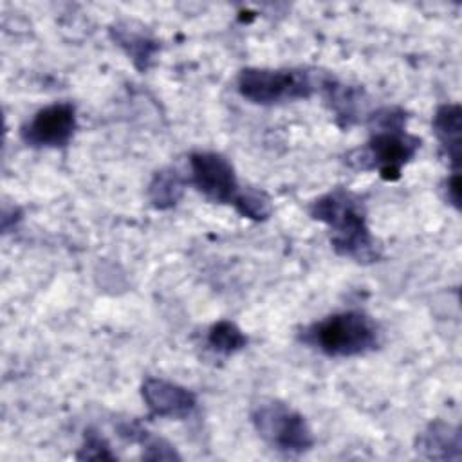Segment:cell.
<instances>
[{
  "label": "cell",
  "mask_w": 462,
  "mask_h": 462,
  "mask_svg": "<svg viewBox=\"0 0 462 462\" xmlns=\"http://www.w3.org/2000/svg\"><path fill=\"white\" fill-rule=\"evenodd\" d=\"M323 97L328 108L334 112L339 126L346 128L357 121V116L365 112V90L359 87L345 85L336 78H325L321 83Z\"/></svg>",
  "instance_id": "obj_10"
},
{
  "label": "cell",
  "mask_w": 462,
  "mask_h": 462,
  "mask_svg": "<svg viewBox=\"0 0 462 462\" xmlns=\"http://www.w3.org/2000/svg\"><path fill=\"white\" fill-rule=\"evenodd\" d=\"M420 137L406 132V112L384 106L370 116V139L365 148L348 155V164L357 170H377L383 180H397L402 168L420 148Z\"/></svg>",
  "instance_id": "obj_2"
},
{
  "label": "cell",
  "mask_w": 462,
  "mask_h": 462,
  "mask_svg": "<svg viewBox=\"0 0 462 462\" xmlns=\"http://www.w3.org/2000/svg\"><path fill=\"white\" fill-rule=\"evenodd\" d=\"M312 74L303 69H258L247 67L238 72L236 88L242 97L254 105H278L283 101L307 99L314 92Z\"/></svg>",
  "instance_id": "obj_5"
},
{
  "label": "cell",
  "mask_w": 462,
  "mask_h": 462,
  "mask_svg": "<svg viewBox=\"0 0 462 462\" xmlns=\"http://www.w3.org/2000/svg\"><path fill=\"white\" fill-rule=\"evenodd\" d=\"M233 208L245 218L254 222H263L273 215L271 197L256 188H240Z\"/></svg>",
  "instance_id": "obj_15"
},
{
  "label": "cell",
  "mask_w": 462,
  "mask_h": 462,
  "mask_svg": "<svg viewBox=\"0 0 462 462\" xmlns=\"http://www.w3.org/2000/svg\"><path fill=\"white\" fill-rule=\"evenodd\" d=\"M76 125V108L72 103H52L40 108L20 128V137L29 146L61 148L72 139Z\"/></svg>",
  "instance_id": "obj_7"
},
{
  "label": "cell",
  "mask_w": 462,
  "mask_h": 462,
  "mask_svg": "<svg viewBox=\"0 0 462 462\" xmlns=\"http://www.w3.org/2000/svg\"><path fill=\"white\" fill-rule=\"evenodd\" d=\"M309 213L330 229L332 249L359 263L377 262L381 247L370 233L363 200L346 188H334L310 202Z\"/></svg>",
  "instance_id": "obj_1"
},
{
  "label": "cell",
  "mask_w": 462,
  "mask_h": 462,
  "mask_svg": "<svg viewBox=\"0 0 462 462\" xmlns=\"http://www.w3.org/2000/svg\"><path fill=\"white\" fill-rule=\"evenodd\" d=\"M462 435L458 426L444 420H433L417 437V453L430 460H458Z\"/></svg>",
  "instance_id": "obj_9"
},
{
  "label": "cell",
  "mask_w": 462,
  "mask_h": 462,
  "mask_svg": "<svg viewBox=\"0 0 462 462\" xmlns=\"http://www.w3.org/2000/svg\"><path fill=\"white\" fill-rule=\"evenodd\" d=\"M78 458L85 460V458H108V460H114L116 455L110 451V446L108 442L92 428L85 430V437H83V446L79 448Z\"/></svg>",
  "instance_id": "obj_16"
},
{
  "label": "cell",
  "mask_w": 462,
  "mask_h": 462,
  "mask_svg": "<svg viewBox=\"0 0 462 462\" xmlns=\"http://www.w3.org/2000/svg\"><path fill=\"white\" fill-rule=\"evenodd\" d=\"M446 197L458 209L460 208V173L453 171L446 180Z\"/></svg>",
  "instance_id": "obj_17"
},
{
  "label": "cell",
  "mask_w": 462,
  "mask_h": 462,
  "mask_svg": "<svg viewBox=\"0 0 462 462\" xmlns=\"http://www.w3.org/2000/svg\"><path fill=\"white\" fill-rule=\"evenodd\" d=\"M189 182L209 202H235L240 186L233 164L217 152H193L189 155Z\"/></svg>",
  "instance_id": "obj_6"
},
{
  "label": "cell",
  "mask_w": 462,
  "mask_h": 462,
  "mask_svg": "<svg viewBox=\"0 0 462 462\" xmlns=\"http://www.w3.org/2000/svg\"><path fill=\"white\" fill-rule=\"evenodd\" d=\"M208 345L215 352L229 356V354H235V352L242 350L247 345V337L233 321L220 319V321H217L209 327Z\"/></svg>",
  "instance_id": "obj_14"
},
{
  "label": "cell",
  "mask_w": 462,
  "mask_h": 462,
  "mask_svg": "<svg viewBox=\"0 0 462 462\" xmlns=\"http://www.w3.org/2000/svg\"><path fill=\"white\" fill-rule=\"evenodd\" d=\"M141 397L152 417L186 419L197 406V395L162 377H146L141 384Z\"/></svg>",
  "instance_id": "obj_8"
},
{
  "label": "cell",
  "mask_w": 462,
  "mask_h": 462,
  "mask_svg": "<svg viewBox=\"0 0 462 462\" xmlns=\"http://www.w3.org/2000/svg\"><path fill=\"white\" fill-rule=\"evenodd\" d=\"M146 193L155 209H170L182 199L184 179L177 170L162 168L153 173Z\"/></svg>",
  "instance_id": "obj_13"
},
{
  "label": "cell",
  "mask_w": 462,
  "mask_h": 462,
  "mask_svg": "<svg viewBox=\"0 0 462 462\" xmlns=\"http://www.w3.org/2000/svg\"><path fill=\"white\" fill-rule=\"evenodd\" d=\"M433 132L449 159L453 171L460 168V150H462V108L458 103H444L435 110Z\"/></svg>",
  "instance_id": "obj_11"
},
{
  "label": "cell",
  "mask_w": 462,
  "mask_h": 462,
  "mask_svg": "<svg viewBox=\"0 0 462 462\" xmlns=\"http://www.w3.org/2000/svg\"><path fill=\"white\" fill-rule=\"evenodd\" d=\"M379 327L363 310H343L300 332V341L328 357H354L377 348Z\"/></svg>",
  "instance_id": "obj_3"
},
{
  "label": "cell",
  "mask_w": 462,
  "mask_h": 462,
  "mask_svg": "<svg viewBox=\"0 0 462 462\" xmlns=\"http://www.w3.org/2000/svg\"><path fill=\"white\" fill-rule=\"evenodd\" d=\"M110 36L141 72L152 65V60L159 51V43L150 34L137 31L128 23H116L110 29Z\"/></svg>",
  "instance_id": "obj_12"
},
{
  "label": "cell",
  "mask_w": 462,
  "mask_h": 462,
  "mask_svg": "<svg viewBox=\"0 0 462 462\" xmlns=\"http://www.w3.org/2000/svg\"><path fill=\"white\" fill-rule=\"evenodd\" d=\"M251 422L260 439L285 455H301L314 446L305 417L278 399H262L251 408Z\"/></svg>",
  "instance_id": "obj_4"
}]
</instances>
